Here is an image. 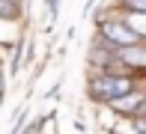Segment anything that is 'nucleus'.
I'll return each instance as SVG.
<instances>
[{
	"label": "nucleus",
	"instance_id": "f257e3e1",
	"mask_svg": "<svg viewBox=\"0 0 146 134\" xmlns=\"http://www.w3.org/2000/svg\"><path fill=\"white\" fill-rule=\"evenodd\" d=\"M90 92L96 98H102V101H116V98L134 92V84L125 75H98V78H92Z\"/></svg>",
	"mask_w": 146,
	"mask_h": 134
},
{
	"label": "nucleus",
	"instance_id": "f03ea898",
	"mask_svg": "<svg viewBox=\"0 0 146 134\" xmlns=\"http://www.w3.org/2000/svg\"><path fill=\"white\" fill-rule=\"evenodd\" d=\"M102 36L108 39V42L119 45V48H134V45H140V36L131 33L125 21H104L102 24Z\"/></svg>",
	"mask_w": 146,
	"mask_h": 134
},
{
	"label": "nucleus",
	"instance_id": "7ed1b4c3",
	"mask_svg": "<svg viewBox=\"0 0 146 134\" xmlns=\"http://www.w3.org/2000/svg\"><path fill=\"white\" fill-rule=\"evenodd\" d=\"M143 101H146V98L140 96V92H128V96L110 101V107H113V110H122V113H137V116H140V113H143Z\"/></svg>",
	"mask_w": 146,
	"mask_h": 134
},
{
	"label": "nucleus",
	"instance_id": "20e7f679",
	"mask_svg": "<svg viewBox=\"0 0 146 134\" xmlns=\"http://www.w3.org/2000/svg\"><path fill=\"white\" fill-rule=\"evenodd\" d=\"M116 60H119V63L134 66V69H140V66L146 63V57H143V48H140V45H134V48H119Z\"/></svg>",
	"mask_w": 146,
	"mask_h": 134
},
{
	"label": "nucleus",
	"instance_id": "39448f33",
	"mask_svg": "<svg viewBox=\"0 0 146 134\" xmlns=\"http://www.w3.org/2000/svg\"><path fill=\"white\" fill-rule=\"evenodd\" d=\"M125 3H128L131 12H143V9H146V0H125Z\"/></svg>",
	"mask_w": 146,
	"mask_h": 134
},
{
	"label": "nucleus",
	"instance_id": "423d86ee",
	"mask_svg": "<svg viewBox=\"0 0 146 134\" xmlns=\"http://www.w3.org/2000/svg\"><path fill=\"white\" fill-rule=\"evenodd\" d=\"M0 15H6V18H12V15H15V9H12V3H6V0H0Z\"/></svg>",
	"mask_w": 146,
	"mask_h": 134
}]
</instances>
